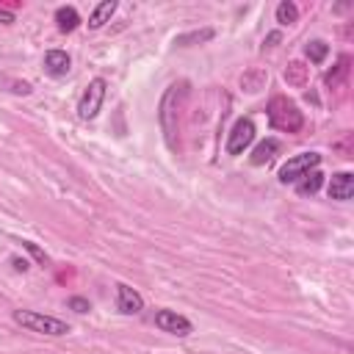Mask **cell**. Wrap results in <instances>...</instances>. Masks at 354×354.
Returning <instances> with one entry per match:
<instances>
[{"instance_id": "11", "label": "cell", "mask_w": 354, "mask_h": 354, "mask_svg": "<svg viewBox=\"0 0 354 354\" xmlns=\"http://www.w3.org/2000/svg\"><path fill=\"white\" fill-rule=\"evenodd\" d=\"M293 186H296V194H299V197H313V194H318L321 186H324V174H321V169H313V171L302 174Z\"/></svg>"}, {"instance_id": "5", "label": "cell", "mask_w": 354, "mask_h": 354, "mask_svg": "<svg viewBox=\"0 0 354 354\" xmlns=\"http://www.w3.org/2000/svg\"><path fill=\"white\" fill-rule=\"evenodd\" d=\"M105 92H108V83H105V78H94V81H89V86L83 89V94H81V100H78V116L81 119H94L97 114H100V108H103V103H105Z\"/></svg>"}, {"instance_id": "12", "label": "cell", "mask_w": 354, "mask_h": 354, "mask_svg": "<svg viewBox=\"0 0 354 354\" xmlns=\"http://www.w3.org/2000/svg\"><path fill=\"white\" fill-rule=\"evenodd\" d=\"M116 14V0H103V3L94 6V12L89 14V28L100 31L105 23H111V17Z\"/></svg>"}, {"instance_id": "19", "label": "cell", "mask_w": 354, "mask_h": 354, "mask_svg": "<svg viewBox=\"0 0 354 354\" xmlns=\"http://www.w3.org/2000/svg\"><path fill=\"white\" fill-rule=\"evenodd\" d=\"M304 56H307L313 64H321V61L329 56V45H326L324 39H313V42H307V48H304Z\"/></svg>"}, {"instance_id": "18", "label": "cell", "mask_w": 354, "mask_h": 354, "mask_svg": "<svg viewBox=\"0 0 354 354\" xmlns=\"http://www.w3.org/2000/svg\"><path fill=\"white\" fill-rule=\"evenodd\" d=\"M285 81H288L291 86H296V89L307 86V67H304L302 61H291L288 70H285Z\"/></svg>"}, {"instance_id": "6", "label": "cell", "mask_w": 354, "mask_h": 354, "mask_svg": "<svg viewBox=\"0 0 354 354\" xmlns=\"http://www.w3.org/2000/svg\"><path fill=\"white\" fill-rule=\"evenodd\" d=\"M152 321H155V326L160 332H169V335H177V337H186V335L194 332V324L177 310H158Z\"/></svg>"}, {"instance_id": "4", "label": "cell", "mask_w": 354, "mask_h": 354, "mask_svg": "<svg viewBox=\"0 0 354 354\" xmlns=\"http://www.w3.org/2000/svg\"><path fill=\"white\" fill-rule=\"evenodd\" d=\"M321 166V155L318 152H302V155H293V158H288L282 166H280V183L282 186H293L302 174H307V171H313V169H318Z\"/></svg>"}, {"instance_id": "24", "label": "cell", "mask_w": 354, "mask_h": 354, "mask_svg": "<svg viewBox=\"0 0 354 354\" xmlns=\"http://www.w3.org/2000/svg\"><path fill=\"white\" fill-rule=\"evenodd\" d=\"M12 86H14V92H17V94H31V92H34V89H31V83H25V81H14Z\"/></svg>"}, {"instance_id": "1", "label": "cell", "mask_w": 354, "mask_h": 354, "mask_svg": "<svg viewBox=\"0 0 354 354\" xmlns=\"http://www.w3.org/2000/svg\"><path fill=\"white\" fill-rule=\"evenodd\" d=\"M189 100V81H177L171 83L163 97H160V105H158V122H160V130L166 136V144L171 149H177V119H180V108L183 103Z\"/></svg>"}, {"instance_id": "25", "label": "cell", "mask_w": 354, "mask_h": 354, "mask_svg": "<svg viewBox=\"0 0 354 354\" xmlns=\"http://www.w3.org/2000/svg\"><path fill=\"white\" fill-rule=\"evenodd\" d=\"M280 39H282V34H280V31H271V34L266 37V42H263V48H274V45L280 42Z\"/></svg>"}, {"instance_id": "7", "label": "cell", "mask_w": 354, "mask_h": 354, "mask_svg": "<svg viewBox=\"0 0 354 354\" xmlns=\"http://www.w3.org/2000/svg\"><path fill=\"white\" fill-rule=\"evenodd\" d=\"M255 141V122L252 119H238L227 136V155H241L244 149H249V144Z\"/></svg>"}, {"instance_id": "13", "label": "cell", "mask_w": 354, "mask_h": 354, "mask_svg": "<svg viewBox=\"0 0 354 354\" xmlns=\"http://www.w3.org/2000/svg\"><path fill=\"white\" fill-rule=\"evenodd\" d=\"M280 141L277 138H263L255 149H252V155H249V160H252V166H263V163H269V160H274V155L280 152Z\"/></svg>"}, {"instance_id": "23", "label": "cell", "mask_w": 354, "mask_h": 354, "mask_svg": "<svg viewBox=\"0 0 354 354\" xmlns=\"http://www.w3.org/2000/svg\"><path fill=\"white\" fill-rule=\"evenodd\" d=\"M12 23H14V12L0 6V25H12Z\"/></svg>"}, {"instance_id": "20", "label": "cell", "mask_w": 354, "mask_h": 354, "mask_svg": "<svg viewBox=\"0 0 354 354\" xmlns=\"http://www.w3.org/2000/svg\"><path fill=\"white\" fill-rule=\"evenodd\" d=\"M296 20H299L296 3H291V0H282V3L277 6V23H280V25H293Z\"/></svg>"}, {"instance_id": "22", "label": "cell", "mask_w": 354, "mask_h": 354, "mask_svg": "<svg viewBox=\"0 0 354 354\" xmlns=\"http://www.w3.org/2000/svg\"><path fill=\"white\" fill-rule=\"evenodd\" d=\"M23 249H25V252H31V255H34V258H37L42 266L48 263V255H45V252H42V249H39L34 241H23Z\"/></svg>"}, {"instance_id": "15", "label": "cell", "mask_w": 354, "mask_h": 354, "mask_svg": "<svg viewBox=\"0 0 354 354\" xmlns=\"http://www.w3.org/2000/svg\"><path fill=\"white\" fill-rule=\"evenodd\" d=\"M348 72H351V59H348V56H340V59H337V64L324 75V83H326L329 89H337V86H343V83H346Z\"/></svg>"}, {"instance_id": "9", "label": "cell", "mask_w": 354, "mask_h": 354, "mask_svg": "<svg viewBox=\"0 0 354 354\" xmlns=\"http://www.w3.org/2000/svg\"><path fill=\"white\" fill-rule=\"evenodd\" d=\"M116 310L125 313V315H136V313L144 310V296H141L136 288L119 282V285H116Z\"/></svg>"}, {"instance_id": "17", "label": "cell", "mask_w": 354, "mask_h": 354, "mask_svg": "<svg viewBox=\"0 0 354 354\" xmlns=\"http://www.w3.org/2000/svg\"><path fill=\"white\" fill-rule=\"evenodd\" d=\"M266 86V70H247L241 75V89L247 94H258Z\"/></svg>"}, {"instance_id": "16", "label": "cell", "mask_w": 354, "mask_h": 354, "mask_svg": "<svg viewBox=\"0 0 354 354\" xmlns=\"http://www.w3.org/2000/svg\"><path fill=\"white\" fill-rule=\"evenodd\" d=\"M216 37V31L214 28H200V31H189V34H180L174 39V45L177 48H194V45H205V42H211Z\"/></svg>"}, {"instance_id": "26", "label": "cell", "mask_w": 354, "mask_h": 354, "mask_svg": "<svg viewBox=\"0 0 354 354\" xmlns=\"http://www.w3.org/2000/svg\"><path fill=\"white\" fill-rule=\"evenodd\" d=\"M12 266L17 271H28V260H20V258H12Z\"/></svg>"}, {"instance_id": "14", "label": "cell", "mask_w": 354, "mask_h": 354, "mask_svg": "<svg viewBox=\"0 0 354 354\" xmlns=\"http://www.w3.org/2000/svg\"><path fill=\"white\" fill-rule=\"evenodd\" d=\"M78 25H81V14L75 6H59L56 9V28L61 34H72Z\"/></svg>"}, {"instance_id": "2", "label": "cell", "mask_w": 354, "mask_h": 354, "mask_svg": "<svg viewBox=\"0 0 354 354\" xmlns=\"http://www.w3.org/2000/svg\"><path fill=\"white\" fill-rule=\"evenodd\" d=\"M266 116H269V125L282 133H299L304 127V116L299 105L288 97H271L266 105Z\"/></svg>"}, {"instance_id": "3", "label": "cell", "mask_w": 354, "mask_h": 354, "mask_svg": "<svg viewBox=\"0 0 354 354\" xmlns=\"http://www.w3.org/2000/svg\"><path fill=\"white\" fill-rule=\"evenodd\" d=\"M14 324L28 329V332H37V335H50V337H61L70 332V324L56 318V315H45V313H37V310H14L12 313Z\"/></svg>"}, {"instance_id": "10", "label": "cell", "mask_w": 354, "mask_h": 354, "mask_svg": "<svg viewBox=\"0 0 354 354\" xmlns=\"http://www.w3.org/2000/svg\"><path fill=\"white\" fill-rule=\"evenodd\" d=\"M72 70V59L67 50H48L45 53V72L50 78H67Z\"/></svg>"}, {"instance_id": "21", "label": "cell", "mask_w": 354, "mask_h": 354, "mask_svg": "<svg viewBox=\"0 0 354 354\" xmlns=\"http://www.w3.org/2000/svg\"><path fill=\"white\" fill-rule=\"evenodd\" d=\"M67 304H70L75 313H89V310H92V302H89V299H83V296H70V299H67Z\"/></svg>"}, {"instance_id": "8", "label": "cell", "mask_w": 354, "mask_h": 354, "mask_svg": "<svg viewBox=\"0 0 354 354\" xmlns=\"http://www.w3.org/2000/svg\"><path fill=\"white\" fill-rule=\"evenodd\" d=\"M326 194H329V200L348 202L354 197V174L351 171H335L329 186H326Z\"/></svg>"}]
</instances>
